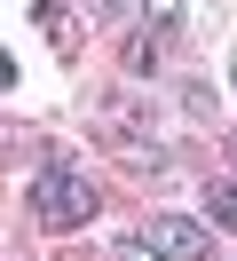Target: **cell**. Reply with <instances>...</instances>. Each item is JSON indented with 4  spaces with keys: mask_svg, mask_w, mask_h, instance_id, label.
Segmentation results:
<instances>
[{
    "mask_svg": "<svg viewBox=\"0 0 237 261\" xmlns=\"http://www.w3.org/2000/svg\"><path fill=\"white\" fill-rule=\"evenodd\" d=\"M95 206H103V198H95L87 166H63V159H56V166L32 174V222H40V229H87Z\"/></svg>",
    "mask_w": 237,
    "mask_h": 261,
    "instance_id": "obj_1",
    "label": "cell"
},
{
    "mask_svg": "<svg viewBox=\"0 0 237 261\" xmlns=\"http://www.w3.org/2000/svg\"><path fill=\"white\" fill-rule=\"evenodd\" d=\"M142 238H150L166 261H214V222H190V214H150Z\"/></svg>",
    "mask_w": 237,
    "mask_h": 261,
    "instance_id": "obj_2",
    "label": "cell"
},
{
    "mask_svg": "<svg viewBox=\"0 0 237 261\" xmlns=\"http://www.w3.org/2000/svg\"><path fill=\"white\" fill-rule=\"evenodd\" d=\"M205 222H214V229H237V182L229 174L205 182Z\"/></svg>",
    "mask_w": 237,
    "mask_h": 261,
    "instance_id": "obj_3",
    "label": "cell"
},
{
    "mask_svg": "<svg viewBox=\"0 0 237 261\" xmlns=\"http://www.w3.org/2000/svg\"><path fill=\"white\" fill-rule=\"evenodd\" d=\"M135 16L150 24V32H174V24H182V0H135Z\"/></svg>",
    "mask_w": 237,
    "mask_h": 261,
    "instance_id": "obj_4",
    "label": "cell"
},
{
    "mask_svg": "<svg viewBox=\"0 0 237 261\" xmlns=\"http://www.w3.org/2000/svg\"><path fill=\"white\" fill-rule=\"evenodd\" d=\"M111 261H166V253H158L150 238H119V245H111Z\"/></svg>",
    "mask_w": 237,
    "mask_h": 261,
    "instance_id": "obj_5",
    "label": "cell"
},
{
    "mask_svg": "<svg viewBox=\"0 0 237 261\" xmlns=\"http://www.w3.org/2000/svg\"><path fill=\"white\" fill-rule=\"evenodd\" d=\"M126 8H135V0H87V16H95V24H111V16H126Z\"/></svg>",
    "mask_w": 237,
    "mask_h": 261,
    "instance_id": "obj_6",
    "label": "cell"
}]
</instances>
